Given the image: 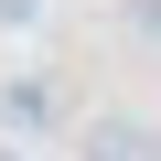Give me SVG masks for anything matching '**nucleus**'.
Returning a JSON list of instances; mask_svg holds the SVG:
<instances>
[{"mask_svg":"<svg viewBox=\"0 0 161 161\" xmlns=\"http://www.w3.org/2000/svg\"><path fill=\"white\" fill-rule=\"evenodd\" d=\"M75 161H161V118H140V108L75 118Z\"/></svg>","mask_w":161,"mask_h":161,"instance_id":"nucleus-1","label":"nucleus"},{"mask_svg":"<svg viewBox=\"0 0 161 161\" xmlns=\"http://www.w3.org/2000/svg\"><path fill=\"white\" fill-rule=\"evenodd\" d=\"M0 129H22V140L64 129V86L54 75H11V86H0Z\"/></svg>","mask_w":161,"mask_h":161,"instance_id":"nucleus-2","label":"nucleus"},{"mask_svg":"<svg viewBox=\"0 0 161 161\" xmlns=\"http://www.w3.org/2000/svg\"><path fill=\"white\" fill-rule=\"evenodd\" d=\"M32 11H43V0H0V32H11V22H32Z\"/></svg>","mask_w":161,"mask_h":161,"instance_id":"nucleus-3","label":"nucleus"},{"mask_svg":"<svg viewBox=\"0 0 161 161\" xmlns=\"http://www.w3.org/2000/svg\"><path fill=\"white\" fill-rule=\"evenodd\" d=\"M0 161H32V150H11V140H0Z\"/></svg>","mask_w":161,"mask_h":161,"instance_id":"nucleus-4","label":"nucleus"}]
</instances>
